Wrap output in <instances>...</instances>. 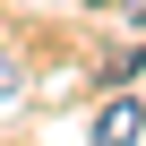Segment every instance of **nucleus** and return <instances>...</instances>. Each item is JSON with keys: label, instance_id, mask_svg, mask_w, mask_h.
<instances>
[{"label": "nucleus", "instance_id": "nucleus-1", "mask_svg": "<svg viewBox=\"0 0 146 146\" xmlns=\"http://www.w3.org/2000/svg\"><path fill=\"white\" fill-rule=\"evenodd\" d=\"M137 129H146V112H137L129 95H112V103L95 112V146H137Z\"/></svg>", "mask_w": 146, "mask_h": 146}, {"label": "nucleus", "instance_id": "nucleus-2", "mask_svg": "<svg viewBox=\"0 0 146 146\" xmlns=\"http://www.w3.org/2000/svg\"><path fill=\"white\" fill-rule=\"evenodd\" d=\"M9 86H17V78H9V69H0V103H9Z\"/></svg>", "mask_w": 146, "mask_h": 146}, {"label": "nucleus", "instance_id": "nucleus-3", "mask_svg": "<svg viewBox=\"0 0 146 146\" xmlns=\"http://www.w3.org/2000/svg\"><path fill=\"white\" fill-rule=\"evenodd\" d=\"M129 17H137V26H146V0H129Z\"/></svg>", "mask_w": 146, "mask_h": 146}]
</instances>
